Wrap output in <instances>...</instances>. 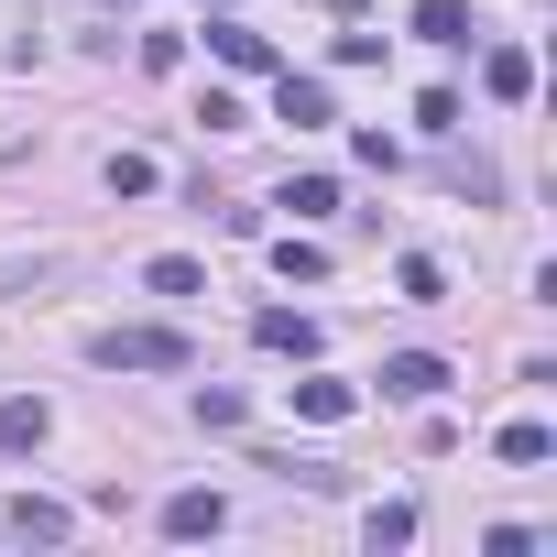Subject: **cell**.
I'll return each instance as SVG.
<instances>
[{"instance_id": "6da1fadb", "label": "cell", "mask_w": 557, "mask_h": 557, "mask_svg": "<svg viewBox=\"0 0 557 557\" xmlns=\"http://www.w3.org/2000/svg\"><path fill=\"white\" fill-rule=\"evenodd\" d=\"M88 361H110V372H186L197 339H186V329H99Z\"/></svg>"}, {"instance_id": "7a4b0ae2", "label": "cell", "mask_w": 557, "mask_h": 557, "mask_svg": "<svg viewBox=\"0 0 557 557\" xmlns=\"http://www.w3.org/2000/svg\"><path fill=\"white\" fill-rule=\"evenodd\" d=\"M372 383H383L394 405H437V394H448V361H437V350H394Z\"/></svg>"}, {"instance_id": "3957f363", "label": "cell", "mask_w": 557, "mask_h": 557, "mask_svg": "<svg viewBox=\"0 0 557 557\" xmlns=\"http://www.w3.org/2000/svg\"><path fill=\"white\" fill-rule=\"evenodd\" d=\"M273 121H296V132L339 121V110H329V77H296V66H273Z\"/></svg>"}, {"instance_id": "277c9868", "label": "cell", "mask_w": 557, "mask_h": 557, "mask_svg": "<svg viewBox=\"0 0 557 557\" xmlns=\"http://www.w3.org/2000/svg\"><path fill=\"white\" fill-rule=\"evenodd\" d=\"M251 339H262L273 361H318V318H296V307H262V318H251Z\"/></svg>"}, {"instance_id": "5b68a950", "label": "cell", "mask_w": 557, "mask_h": 557, "mask_svg": "<svg viewBox=\"0 0 557 557\" xmlns=\"http://www.w3.org/2000/svg\"><path fill=\"white\" fill-rule=\"evenodd\" d=\"M208 55H219V66H240V77H273V45H262L251 23H208Z\"/></svg>"}, {"instance_id": "8992f818", "label": "cell", "mask_w": 557, "mask_h": 557, "mask_svg": "<svg viewBox=\"0 0 557 557\" xmlns=\"http://www.w3.org/2000/svg\"><path fill=\"white\" fill-rule=\"evenodd\" d=\"M219 524H230L219 492H175V503H164V535H175V546H197V535H219Z\"/></svg>"}, {"instance_id": "52a82bcc", "label": "cell", "mask_w": 557, "mask_h": 557, "mask_svg": "<svg viewBox=\"0 0 557 557\" xmlns=\"http://www.w3.org/2000/svg\"><path fill=\"white\" fill-rule=\"evenodd\" d=\"M45 426H55V416H45L34 394H12V405H0V459H23V448H45Z\"/></svg>"}, {"instance_id": "ba28073f", "label": "cell", "mask_w": 557, "mask_h": 557, "mask_svg": "<svg viewBox=\"0 0 557 557\" xmlns=\"http://www.w3.org/2000/svg\"><path fill=\"white\" fill-rule=\"evenodd\" d=\"M416 34L426 45H470L481 23H470V0H416Z\"/></svg>"}, {"instance_id": "9c48e42d", "label": "cell", "mask_w": 557, "mask_h": 557, "mask_svg": "<svg viewBox=\"0 0 557 557\" xmlns=\"http://www.w3.org/2000/svg\"><path fill=\"white\" fill-rule=\"evenodd\" d=\"M0 524H12V535H34V546H66V503H12V513H0Z\"/></svg>"}, {"instance_id": "30bf717a", "label": "cell", "mask_w": 557, "mask_h": 557, "mask_svg": "<svg viewBox=\"0 0 557 557\" xmlns=\"http://www.w3.org/2000/svg\"><path fill=\"white\" fill-rule=\"evenodd\" d=\"M143 285H153V296H175V307H186V296H208V273H197V262H186V251H164V262H143Z\"/></svg>"}, {"instance_id": "8fae6325", "label": "cell", "mask_w": 557, "mask_h": 557, "mask_svg": "<svg viewBox=\"0 0 557 557\" xmlns=\"http://www.w3.org/2000/svg\"><path fill=\"white\" fill-rule=\"evenodd\" d=\"M492 448H503V459H513V470H535V459H557V437H546V426H535V416H513V426H503V437H492Z\"/></svg>"}, {"instance_id": "7c38bea8", "label": "cell", "mask_w": 557, "mask_h": 557, "mask_svg": "<svg viewBox=\"0 0 557 557\" xmlns=\"http://www.w3.org/2000/svg\"><path fill=\"white\" fill-rule=\"evenodd\" d=\"M273 273H285V285H318V273H329V251H318V240H296V230H285V240H273Z\"/></svg>"}, {"instance_id": "4fadbf2b", "label": "cell", "mask_w": 557, "mask_h": 557, "mask_svg": "<svg viewBox=\"0 0 557 557\" xmlns=\"http://www.w3.org/2000/svg\"><path fill=\"white\" fill-rule=\"evenodd\" d=\"M394 285H405V307H437V296H448V273H437L426 251H405V262H394Z\"/></svg>"}, {"instance_id": "5bb4252c", "label": "cell", "mask_w": 557, "mask_h": 557, "mask_svg": "<svg viewBox=\"0 0 557 557\" xmlns=\"http://www.w3.org/2000/svg\"><path fill=\"white\" fill-rule=\"evenodd\" d=\"M481 88H492V99H524V88H535V55H513V45H503V55L481 66Z\"/></svg>"}, {"instance_id": "9a60e30c", "label": "cell", "mask_w": 557, "mask_h": 557, "mask_svg": "<svg viewBox=\"0 0 557 557\" xmlns=\"http://www.w3.org/2000/svg\"><path fill=\"white\" fill-rule=\"evenodd\" d=\"M350 405H361V394H350V383H296V416H318V426H339V416H350Z\"/></svg>"}, {"instance_id": "2e32d148", "label": "cell", "mask_w": 557, "mask_h": 557, "mask_svg": "<svg viewBox=\"0 0 557 557\" xmlns=\"http://www.w3.org/2000/svg\"><path fill=\"white\" fill-rule=\"evenodd\" d=\"M361 535H372V557H383V546H416V503H372Z\"/></svg>"}, {"instance_id": "e0dca14e", "label": "cell", "mask_w": 557, "mask_h": 557, "mask_svg": "<svg viewBox=\"0 0 557 557\" xmlns=\"http://www.w3.org/2000/svg\"><path fill=\"white\" fill-rule=\"evenodd\" d=\"M153 186H164V175H153L143 153H110V197H153Z\"/></svg>"}, {"instance_id": "ac0fdd59", "label": "cell", "mask_w": 557, "mask_h": 557, "mask_svg": "<svg viewBox=\"0 0 557 557\" xmlns=\"http://www.w3.org/2000/svg\"><path fill=\"white\" fill-rule=\"evenodd\" d=\"M285 208H296V219H329V208H339V186H329V175H296V186H285Z\"/></svg>"}, {"instance_id": "d6986e66", "label": "cell", "mask_w": 557, "mask_h": 557, "mask_svg": "<svg viewBox=\"0 0 557 557\" xmlns=\"http://www.w3.org/2000/svg\"><path fill=\"white\" fill-rule=\"evenodd\" d=\"M416 121H426V132H459L470 110H459V88H426V99H416Z\"/></svg>"}]
</instances>
